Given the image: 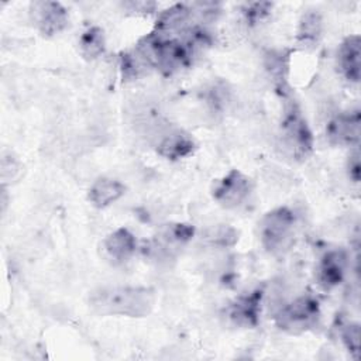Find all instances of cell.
Masks as SVG:
<instances>
[{
    "instance_id": "6da1fadb",
    "label": "cell",
    "mask_w": 361,
    "mask_h": 361,
    "mask_svg": "<svg viewBox=\"0 0 361 361\" xmlns=\"http://www.w3.org/2000/svg\"><path fill=\"white\" fill-rule=\"evenodd\" d=\"M155 305V292L147 286L110 285L90 292L89 306L102 316L145 317Z\"/></svg>"
},
{
    "instance_id": "7a4b0ae2",
    "label": "cell",
    "mask_w": 361,
    "mask_h": 361,
    "mask_svg": "<svg viewBox=\"0 0 361 361\" xmlns=\"http://www.w3.org/2000/svg\"><path fill=\"white\" fill-rule=\"evenodd\" d=\"M279 147L295 161H303L313 152V134L296 102L288 100L279 123Z\"/></svg>"
},
{
    "instance_id": "3957f363",
    "label": "cell",
    "mask_w": 361,
    "mask_h": 361,
    "mask_svg": "<svg viewBox=\"0 0 361 361\" xmlns=\"http://www.w3.org/2000/svg\"><path fill=\"white\" fill-rule=\"evenodd\" d=\"M296 234V216L285 206L265 213L259 223V240L272 255H283L293 244Z\"/></svg>"
},
{
    "instance_id": "277c9868",
    "label": "cell",
    "mask_w": 361,
    "mask_h": 361,
    "mask_svg": "<svg viewBox=\"0 0 361 361\" xmlns=\"http://www.w3.org/2000/svg\"><path fill=\"white\" fill-rule=\"evenodd\" d=\"M147 131L149 141L158 155L169 161H179L193 154L195 138L180 127L161 120H151Z\"/></svg>"
},
{
    "instance_id": "5b68a950",
    "label": "cell",
    "mask_w": 361,
    "mask_h": 361,
    "mask_svg": "<svg viewBox=\"0 0 361 361\" xmlns=\"http://www.w3.org/2000/svg\"><path fill=\"white\" fill-rule=\"evenodd\" d=\"M320 303L313 295H300L285 303L275 314V324L288 334H303L320 322Z\"/></svg>"
},
{
    "instance_id": "8992f818",
    "label": "cell",
    "mask_w": 361,
    "mask_h": 361,
    "mask_svg": "<svg viewBox=\"0 0 361 361\" xmlns=\"http://www.w3.org/2000/svg\"><path fill=\"white\" fill-rule=\"evenodd\" d=\"M254 193V180L240 169H230L212 186L213 200L224 209L244 207Z\"/></svg>"
},
{
    "instance_id": "52a82bcc",
    "label": "cell",
    "mask_w": 361,
    "mask_h": 361,
    "mask_svg": "<svg viewBox=\"0 0 361 361\" xmlns=\"http://www.w3.org/2000/svg\"><path fill=\"white\" fill-rule=\"evenodd\" d=\"M193 224L183 221H171L162 224L152 237L149 254L161 261L175 259L179 252L195 237Z\"/></svg>"
},
{
    "instance_id": "ba28073f",
    "label": "cell",
    "mask_w": 361,
    "mask_h": 361,
    "mask_svg": "<svg viewBox=\"0 0 361 361\" xmlns=\"http://www.w3.org/2000/svg\"><path fill=\"white\" fill-rule=\"evenodd\" d=\"M30 16L32 24L44 37L62 32L69 23L68 10L58 1H34L30 4Z\"/></svg>"
},
{
    "instance_id": "9c48e42d",
    "label": "cell",
    "mask_w": 361,
    "mask_h": 361,
    "mask_svg": "<svg viewBox=\"0 0 361 361\" xmlns=\"http://www.w3.org/2000/svg\"><path fill=\"white\" fill-rule=\"evenodd\" d=\"M361 134V114L358 109L336 114L326 127L330 144L340 147H358Z\"/></svg>"
},
{
    "instance_id": "30bf717a",
    "label": "cell",
    "mask_w": 361,
    "mask_h": 361,
    "mask_svg": "<svg viewBox=\"0 0 361 361\" xmlns=\"http://www.w3.org/2000/svg\"><path fill=\"white\" fill-rule=\"evenodd\" d=\"M348 269V254L343 248H333L324 252L316 265V281L324 290L341 285Z\"/></svg>"
},
{
    "instance_id": "8fae6325",
    "label": "cell",
    "mask_w": 361,
    "mask_h": 361,
    "mask_svg": "<svg viewBox=\"0 0 361 361\" xmlns=\"http://www.w3.org/2000/svg\"><path fill=\"white\" fill-rule=\"evenodd\" d=\"M262 303V290L255 289L238 296L227 310L233 324L244 329H252L259 322Z\"/></svg>"
},
{
    "instance_id": "7c38bea8",
    "label": "cell",
    "mask_w": 361,
    "mask_h": 361,
    "mask_svg": "<svg viewBox=\"0 0 361 361\" xmlns=\"http://www.w3.org/2000/svg\"><path fill=\"white\" fill-rule=\"evenodd\" d=\"M102 247L106 258L111 264L121 265L130 261L135 254L137 238L128 228L118 227L104 237Z\"/></svg>"
},
{
    "instance_id": "4fadbf2b",
    "label": "cell",
    "mask_w": 361,
    "mask_h": 361,
    "mask_svg": "<svg viewBox=\"0 0 361 361\" xmlns=\"http://www.w3.org/2000/svg\"><path fill=\"white\" fill-rule=\"evenodd\" d=\"M337 62L341 75L353 83L361 78V38L358 34L348 35L343 39L337 51Z\"/></svg>"
},
{
    "instance_id": "5bb4252c",
    "label": "cell",
    "mask_w": 361,
    "mask_h": 361,
    "mask_svg": "<svg viewBox=\"0 0 361 361\" xmlns=\"http://www.w3.org/2000/svg\"><path fill=\"white\" fill-rule=\"evenodd\" d=\"M126 193V186L123 182L109 176L97 178L87 190V200L96 209H106L116 203Z\"/></svg>"
},
{
    "instance_id": "9a60e30c",
    "label": "cell",
    "mask_w": 361,
    "mask_h": 361,
    "mask_svg": "<svg viewBox=\"0 0 361 361\" xmlns=\"http://www.w3.org/2000/svg\"><path fill=\"white\" fill-rule=\"evenodd\" d=\"M193 16V8L186 4H173L164 10L158 17L155 31L171 34L185 32L189 28V21Z\"/></svg>"
},
{
    "instance_id": "2e32d148",
    "label": "cell",
    "mask_w": 361,
    "mask_h": 361,
    "mask_svg": "<svg viewBox=\"0 0 361 361\" xmlns=\"http://www.w3.org/2000/svg\"><path fill=\"white\" fill-rule=\"evenodd\" d=\"M264 65L276 89L285 93L288 87L290 52L288 49H271L265 54Z\"/></svg>"
},
{
    "instance_id": "e0dca14e",
    "label": "cell",
    "mask_w": 361,
    "mask_h": 361,
    "mask_svg": "<svg viewBox=\"0 0 361 361\" xmlns=\"http://www.w3.org/2000/svg\"><path fill=\"white\" fill-rule=\"evenodd\" d=\"M322 32H323V20L320 13H317L316 10H309L302 16L299 21V27L296 32L298 44L303 48H314L317 47L322 38Z\"/></svg>"
},
{
    "instance_id": "ac0fdd59",
    "label": "cell",
    "mask_w": 361,
    "mask_h": 361,
    "mask_svg": "<svg viewBox=\"0 0 361 361\" xmlns=\"http://www.w3.org/2000/svg\"><path fill=\"white\" fill-rule=\"evenodd\" d=\"M79 48L86 59H97L106 52L104 31L100 27H89L79 38Z\"/></svg>"
},
{
    "instance_id": "d6986e66",
    "label": "cell",
    "mask_w": 361,
    "mask_h": 361,
    "mask_svg": "<svg viewBox=\"0 0 361 361\" xmlns=\"http://www.w3.org/2000/svg\"><path fill=\"white\" fill-rule=\"evenodd\" d=\"M23 165L17 157H14L11 152H3L1 162H0V172H1V186L6 188L11 182L17 180L20 178Z\"/></svg>"
},
{
    "instance_id": "ffe728a7",
    "label": "cell",
    "mask_w": 361,
    "mask_h": 361,
    "mask_svg": "<svg viewBox=\"0 0 361 361\" xmlns=\"http://www.w3.org/2000/svg\"><path fill=\"white\" fill-rule=\"evenodd\" d=\"M206 238L210 244L220 247H231L238 241V231L228 224H221L210 228L206 234Z\"/></svg>"
},
{
    "instance_id": "44dd1931",
    "label": "cell",
    "mask_w": 361,
    "mask_h": 361,
    "mask_svg": "<svg viewBox=\"0 0 361 361\" xmlns=\"http://www.w3.org/2000/svg\"><path fill=\"white\" fill-rule=\"evenodd\" d=\"M341 341L354 360L360 355V324L348 323L341 330Z\"/></svg>"
},
{
    "instance_id": "7402d4cb",
    "label": "cell",
    "mask_w": 361,
    "mask_h": 361,
    "mask_svg": "<svg viewBox=\"0 0 361 361\" xmlns=\"http://www.w3.org/2000/svg\"><path fill=\"white\" fill-rule=\"evenodd\" d=\"M272 10V3L268 1H255V3H247L243 7V13L250 24H257L262 21Z\"/></svg>"
},
{
    "instance_id": "603a6c76",
    "label": "cell",
    "mask_w": 361,
    "mask_h": 361,
    "mask_svg": "<svg viewBox=\"0 0 361 361\" xmlns=\"http://www.w3.org/2000/svg\"><path fill=\"white\" fill-rule=\"evenodd\" d=\"M347 173L348 178L358 183L360 182V176H361V162H360V151L357 147H354L353 152L348 155V161H347Z\"/></svg>"
},
{
    "instance_id": "cb8c5ba5",
    "label": "cell",
    "mask_w": 361,
    "mask_h": 361,
    "mask_svg": "<svg viewBox=\"0 0 361 361\" xmlns=\"http://www.w3.org/2000/svg\"><path fill=\"white\" fill-rule=\"evenodd\" d=\"M155 6L157 4L152 1H128L123 4L124 8L135 13H151L155 8Z\"/></svg>"
}]
</instances>
